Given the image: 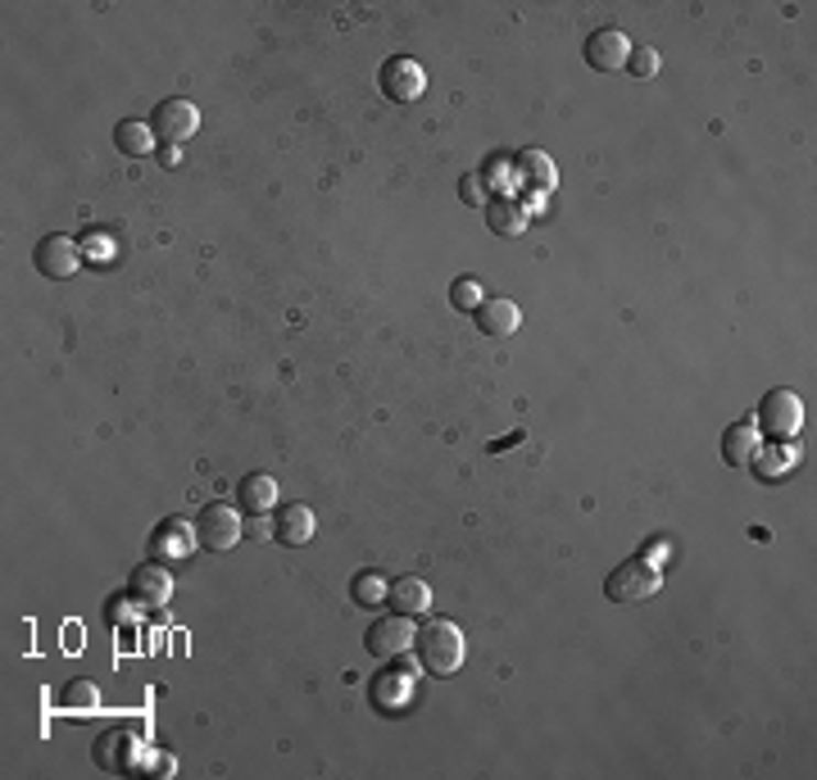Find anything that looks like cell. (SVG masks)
Returning a JSON list of instances; mask_svg holds the SVG:
<instances>
[{
	"instance_id": "obj_22",
	"label": "cell",
	"mask_w": 817,
	"mask_h": 780,
	"mask_svg": "<svg viewBox=\"0 0 817 780\" xmlns=\"http://www.w3.org/2000/svg\"><path fill=\"white\" fill-rule=\"evenodd\" d=\"M791 468H795V454L786 450L782 440H776V444H767V450L759 444V454H754V472H759L763 481H772V476H786Z\"/></svg>"
},
{
	"instance_id": "obj_3",
	"label": "cell",
	"mask_w": 817,
	"mask_h": 780,
	"mask_svg": "<svg viewBox=\"0 0 817 780\" xmlns=\"http://www.w3.org/2000/svg\"><path fill=\"white\" fill-rule=\"evenodd\" d=\"M414 690H418L414 662H404V653L400 658H386V667L373 677V708L386 713V717H395V713H404L408 703H414Z\"/></svg>"
},
{
	"instance_id": "obj_19",
	"label": "cell",
	"mask_w": 817,
	"mask_h": 780,
	"mask_svg": "<svg viewBox=\"0 0 817 780\" xmlns=\"http://www.w3.org/2000/svg\"><path fill=\"white\" fill-rule=\"evenodd\" d=\"M527 209L518 205L513 196H495V200H487V222H491V232L495 237H523L527 232Z\"/></svg>"
},
{
	"instance_id": "obj_23",
	"label": "cell",
	"mask_w": 817,
	"mask_h": 780,
	"mask_svg": "<svg viewBox=\"0 0 817 780\" xmlns=\"http://www.w3.org/2000/svg\"><path fill=\"white\" fill-rule=\"evenodd\" d=\"M386 585H391V581H382V572H355V581H350V600H355L359 608L386 604Z\"/></svg>"
},
{
	"instance_id": "obj_9",
	"label": "cell",
	"mask_w": 817,
	"mask_h": 780,
	"mask_svg": "<svg viewBox=\"0 0 817 780\" xmlns=\"http://www.w3.org/2000/svg\"><path fill=\"white\" fill-rule=\"evenodd\" d=\"M414 649V617L404 613H386L368 626V653L373 658H400Z\"/></svg>"
},
{
	"instance_id": "obj_28",
	"label": "cell",
	"mask_w": 817,
	"mask_h": 780,
	"mask_svg": "<svg viewBox=\"0 0 817 780\" xmlns=\"http://www.w3.org/2000/svg\"><path fill=\"white\" fill-rule=\"evenodd\" d=\"M627 73H636V78H654V73H658V55L654 51H631L627 55Z\"/></svg>"
},
{
	"instance_id": "obj_26",
	"label": "cell",
	"mask_w": 817,
	"mask_h": 780,
	"mask_svg": "<svg viewBox=\"0 0 817 780\" xmlns=\"http://www.w3.org/2000/svg\"><path fill=\"white\" fill-rule=\"evenodd\" d=\"M459 200L468 205V209H487V182H481V173H464L459 177Z\"/></svg>"
},
{
	"instance_id": "obj_15",
	"label": "cell",
	"mask_w": 817,
	"mask_h": 780,
	"mask_svg": "<svg viewBox=\"0 0 817 780\" xmlns=\"http://www.w3.org/2000/svg\"><path fill=\"white\" fill-rule=\"evenodd\" d=\"M273 540L277 545H309L314 540V513L305 504H277V517H273Z\"/></svg>"
},
{
	"instance_id": "obj_16",
	"label": "cell",
	"mask_w": 817,
	"mask_h": 780,
	"mask_svg": "<svg viewBox=\"0 0 817 780\" xmlns=\"http://www.w3.org/2000/svg\"><path fill=\"white\" fill-rule=\"evenodd\" d=\"M386 608H395V613H404V617H423V613L432 608L427 581H418V576H395V581L386 585Z\"/></svg>"
},
{
	"instance_id": "obj_20",
	"label": "cell",
	"mask_w": 817,
	"mask_h": 780,
	"mask_svg": "<svg viewBox=\"0 0 817 780\" xmlns=\"http://www.w3.org/2000/svg\"><path fill=\"white\" fill-rule=\"evenodd\" d=\"M115 141H119V151L123 155H132V160H145V155H155V128L151 123H137V119H128V123H119L115 128Z\"/></svg>"
},
{
	"instance_id": "obj_2",
	"label": "cell",
	"mask_w": 817,
	"mask_h": 780,
	"mask_svg": "<svg viewBox=\"0 0 817 780\" xmlns=\"http://www.w3.org/2000/svg\"><path fill=\"white\" fill-rule=\"evenodd\" d=\"M658 585H663V572H658L650 559H631V563H618V568L609 572L604 594H609V604H622V608H627V604L654 600Z\"/></svg>"
},
{
	"instance_id": "obj_25",
	"label": "cell",
	"mask_w": 817,
	"mask_h": 780,
	"mask_svg": "<svg viewBox=\"0 0 817 780\" xmlns=\"http://www.w3.org/2000/svg\"><path fill=\"white\" fill-rule=\"evenodd\" d=\"M481 300H487V295H481V277H459V282L450 286V305L464 309V314H472Z\"/></svg>"
},
{
	"instance_id": "obj_17",
	"label": "cell",
	"mask_w": 817,
	"mask_h": 780,
	"mask_svg": "<svg viewBox=\"0 0 817 780\" xmlns=\"http://www.w3.org/2000/svg\"><path fill=\"white\" fill-rule=\"evenodd\" d=\"M196 540V523H182V517H168V523H160V531L151 536V549H155V559H182V553H192Z\"/></svg>"
},
{
	"instance_id": "obj_4",
	"label": "cell",
	"mask_w": 817,
	"mask_h": 780,
	"mask_svg": "<svg viewBox=\"0 0 817 780\" xmlns=\"http://www.w3.org/2000/svg\"><path fill=\"white\" fill-rule=\"evenodd\" d=\"M141 754H145V739L137 726H115L96 739V767L100 771H123V776H137L141 767Z\"/></svg>"
},
{
	"instance_id": "obj_29",
	"label": "cell",
	"mask_w": 817,
	"mask_h": 780,
	"mask_svg": "<svg viewBox=\"0 0 817 780\" xmlns=\"http://www.w3.org/2000/svg\"><path fill=\"white\" fill-rule=\"evenodd\" d=\"M160 164H168V168L177 164V145H164V151H160Z\"/></svg>"
},
{
	"instance_id": "obj_13",
	"label": "cell",
	"mask_w": 817,
	"mask_h": 780,
	"mask_svg": "<svg viewBox=\"0 0 817 780\" xmlns=\"http://www.w3.org/2000/svg\"><path fill=\"white\" fill-rule=\"evenodd\" d=\"M472 322L481 337H513L518 322H523V309H518L513 300H504V295H491V300H481L472 309Z\"/></svg>"
},
{
	"instance_id": "obj_12",
	"label": "cell",
	"mask_w": 817,
	"mask_h": 780,
	"mask_svg": "<svg viewBox=\"0 0 817 780\" xmlns=\"http://www.w3.org/2000/svg\"><path fill=\"white\" fill-rule=\"evenodd\" d=\"M168 594H173V576H168V568H164L160 559L145 563V568H137L132 581H128V600L141 604V608H164Z\"/></svg>"
},
{
	"instance_id": "obj_21",
	"label": "cell",
	"mask_w": 817,
	"mask_h": 780,
	"mask_svg": "<svg viewBox=\"0 0 817 780\" xmlns=\"http://www.w3.org/2000/svg\"><path fill=\"white\" fill-rule=\"evenodd\" d=\"M518 173H523L536 191H554V182H559V168H554V160L541 155V151H523V155H518Z\"/></svg>"
},
{
	"instance_id": "obj_5",
	"label": "cell",
	"mask_w": 817,
	"mask_h": 780,
	"mask_svg": "<svg viewBox=\"0 0 817 780\" xmlns=\"http://www.w3.org/2000/svg\"><path fill=\"white\" fill-rule=\"evenodd\" d=\"M759 436L767 440H791L799 427H804V404L795 391H767L763 404H759V418H754Z\"/></svg>"
},
{
	"instance_id": "obj_6",
	"label": "cell",
	"mask_w": 817,
	"mask_h": 780,
	"mask_svg": "<svg viewBox=\"0 0 817 780\" xmlns=\"http://www.w3.org/2000/svg\"><path fill=\"white\" fill-rule=\"evenodd\" d=\"M378 87H382V96L391 105H414L427 91V73H423V64L414 55H391L382 64V73H378Z\"/></svg>"
},
{
	"instance_id": "obj_27",
	"label": "cell",
	"mask_w": 817,
	"mask_h": 780,
	"mask_svg": "<svg viewBox=\"0 0 817 780\" xmlns=\"http://www.w3.org/2000/svg\"><path fill=\"white\" fill-rule=\"evenodd\" d=\"M141 776H173L177 767H173V758L164 754V749H151L145 745V754H141V767H137Z\"/></svg>"
},
{
	"instance_id": "obj_7",
	"label": "cell",
	"mask_w": 817,
	"mask_h": 780,
	"mask_svg": "<svg viewBox=\"0 0 817 780\" xmlns=\"http://www.w3.org/2000/svg\"><path fill=\"white\" fill-rule=\"evenodd\" d=\"M196 540H200V549L228 553V549L241 540V517H237V508L222 504V499L205 504V508L196 513Z\"/></svg>"
},
{
	"instance_id": "obj_1",
	"label": "cell",
	"mask_w": 817,
	"mask_h": 780,
	"mask_svg": "<svg viewBox=\"0 0 817 780\" xmlns=\"http://www.w3.org/2000/svg\"><path fill=\"white\" fill-rule=\"evenodd\" d=\"M414 649L432 677H455L464 667V630L445 617H432L414 630Z\"/></svg>"
},
{
	"instance_id": "obj_14",
	"label": "cell",
	"mask_w": 817,
	"mask_h": 780,
	"mask_svg": "<svg viewBox=\"0 0 817 780\" xmlns=\"http://www.w3.org/2000/svg\"><path fill=\"white\" fill-rule=\"evenodd\" d=\"M237 508L250 513V517H264L277 508V481L269 472H250L241 476V486H237Z\"/></svg>"
},
{
	"instance_id": "obj_24",
	"label": "cell",
	"mask_w": 817,
	"mask_h": 780,
	"mask_svg": "<svg viewBox=\"0 0 817 780\" xmlns=\"http://www.w3.org/2000/svg\"><path fill=\"white\" fill-rule=\"evenodd\" d=\"M59 708L64 713H96L100 708V694L91 681H73L64 694H59Z\"/></svg>"
},
{
	"instance_id": "obj_18",
	"label": "cell",
	"mask_w": 817,
	"mask_h": 780,
	"mask_svg": "<svg viewBox=\"0 0 817 780\" xmlns=\"http://www.w3.org/2000/svg\"><path fill=\"white\" fill-rule=\"evenodd\" d=\"M759 454V427L754 422H731L722 431V463L731 468H750Z\"/></svg>"
},
{
	"instance_id": "obj_10",
	"label": "cell",
	"mask_w": 817,
	"mask_h": 780,
	"mask_svg": "<svg viewBox=\"0 0 817 780\" xmlns=\"http://www.w3.org/2000/svg\"><path fill=\"white\" fill-rule=\"evenodd\" d=\"M32 264H36L42 277L64 282V277H73L83 268V250H78V241H68V237H46V241H36Z\"/></svg>"
},
{
	"instance_id": "obj_8",
	"label": "cell",
	"mask_w": 817,
	"mask_h": 780,
	"mask_svg": "<svg viewBox=\"0 0 817 780\" xmlns=\"http://www.w3.org/2000/svg\"><path fill=\"white\" fill-rule=\"evenodd\" d=\"M151 128H155V136H160V141L182 145V141H192V136H196V128H200V109H196L192 100H182V96L160 100V105H155V119H151Z\"/></svg>"
},
{
	"instance_id": "obj_11",
	"label": "cell",
	"mask_w": 817,
	"mask_h": 780,
	"mask_svg": "<svg viewBox=\"0 0 817 780\" xmlns=\"http://www.w3.org/2000/svg\"><path fill=\"white\" fill-rule=\"evenodd\" d=\"M627 55H631V42H627L622 28H600V32L586 36V64L596 73H622Z\"/></svg>"
}]
</instances>
